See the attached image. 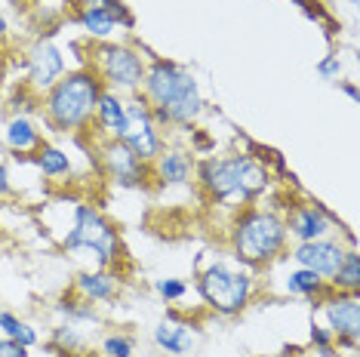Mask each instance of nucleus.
<instances>
[{
    "label": "nucleus",
    "mask_w": 360,
    "mask_h": 357,
    "mask_svg": "<svg viewBox=\"0 0 360 357\" xmlns=\"http://www.w3.org/2000/svg\"><path fill=\"white\" fill-rule=\"evenodd\" d=\"M102 80L89 68L65 71L56 84L40 96V111L44 120L59 133H80L93 124L96 105L102 96Z\"/></svg>",
    "instance_id": "7ed1b4c3"
},
{
    "label": "nucleus",
    "mask_w": 360,
    "mask_h": 357,
    "mask_svg": "<svg viewBox=\"0 0 360 357\" xmlns=\"http://www.w3.org/2000/svg\"><path fill=\"white\" fill-rule=\"evenodd\" d=\"M323 320L335 348L357 351L360 345V293H330L323 299Z\"/></svg>",
    "instance_id": "1a4fd4ad"
},
{
    "label": "nucleus",
    "mask_w": 360,
    "mask_h": 357,
    "mask_svg": "<svg viewBox=\"0 0 360 357\" xmlns=\"http://www.w3.org/2000/svg\"><path fill=\"white\" fill-rule=\"evenodd\" d=\"M75 19H77V25L84 28L93 40H111L114 31L120 28L117 15L108 13V10H102V6H77Z\"/></svg>",
    "instance_id": "6ab92c4d"
},
{
    "label": "nucleus",
    "mask_w": 360,
    "mask_h": 357,
    "mask_svg": "<svg viewBox=\"0 0 360 357\" xmlns=\"http://www.w3.org/2000/svg\"><path fill=\"white\" fill-rule=\"evenodd\" d=\"M311 345H314V351H321V357H335V339L326 327L311 323Z\"/></svg>",
    "instance_id": "c85d7f7f"
},
{
    "label": "nucleus",
    "mask_w": 360,
    "mask_h": 357,
    "mask_svg": "<svg viewBox=\"0 0 360 357\" xmlns=\"http://www.w3.org/2000/svg\"><path fill=\"white\" fill-rule=\"evenodd\" d=\"M65 74V56L53 40H34L25 53V89L34 96H44L56 80Z\"/></svg>",
    "instance_id": "9b49d317"
},
{
    "label": "nucleus",
    "mask_w": 360,
    "mask_h": 357,
    "mask_svg": "<svg viewBox=\"0 0 360 357\" xmlns=\"http://www.w3.org/2000/svg\"><path fill=\"white\" fill-rule=\"evenodd\" d=\"M96 126L105 133V139H124L129 129V117H127V99L120 93L102 89L99 105H96Z\"/></svg>",
    "instance_id": "dca6fc26"
},
{
    "label": "nucleus",
    "mask_w": 360,
    "mask_h": 357,
    "mask_svg": "<svg viewBox=\"0 0 360 357\" xmlns=\"http://www.w3.org/2000/svg\"><path fill=\"white\" fill-rule=\"evenodd\" d=\"M317 74H321L323 80L339 77V74H342V59H339V53H330L326 59H321V65H317Z\"/></svg>",
    "instance_id": "c756f323"
},
{
    "label": "nucleus",
    "mask_w": 360,
    "mask_h": 357,
    "mask_svg": "<svg viewBox=\"0 0 360 357\" xmlns=\"http://www.w3.org/2000/svg\"><path fill=\"white\" fill-rule=\"evenodd\" d=\"M102 169L117 188H145L151 178V164H145L139 154H133L127 142L105 139L102 142Z\"/></svg>",
    "instance_id": "9d476101"
},
{
    "label": "nucleus",
    "mask_w": 360,
    "mask_h": 357,
    "mask_svg": "<svg viewBox=\"0 0 360 357\" xmlns=\"http://www.w3.org/2000/svg\"><path fill=\"white\" fill-rule=\"evenodd\" d=\"M262 357H305V354H299V348H286L281 354H262Z\"/></svg>",
    "instance_id": "72a5a7b5"
},
{
    "label": "nucleus",
    "mask_w": 360,
    "mask_h": 357,
    "mask_svg": "<svg viewBox=\"0 0 360 357\" xmlns=\"http://www.w3.org/2000/svg\"><path fill=\"white\" fill-rule=\"evenodd\" d=\"M75 293L89 302H111L120 293V280L111 268H96V271H80L75 278Z\"/></svg>",
    "instance_id": "f3484780"
},
{
    "label": "nucleus",
    "mask_w": 360,
    "mask_h": 357,
    "mask_svg": "<svg viewBox=\"0 0 360 357\" xmlns=\"http://www.w3.org/2000/svg\"><path fill=\"white\" fill-rule=\"evenodd\" d=\"M212 148H216V142H212L207 133H200V129H191V154H210Z\"/></svg>",
    "instance_id": "7c9ffc66"
},
{
    "label": "nucleus",
    "mask_w": 360,
    "mask_h": 357,
    "mask_svg": "<svg viewBox=\"0 0 360 357\" xmlns=\"http://www.w3.org/2000/svg\"><path fill=\"white\" fill-rule=\"evenodd\" d=\"M53 357H99V354H93V351H80V354H53Z\"/></svg>",
    "instance_id": "e433bc0d"
},
{
    "label": "nucleus",
    "mask_w": 360,
    "mask_h": 357,
    "mask_svg": "<svg viewBox=\"0 0 360 357\" xmlns=\"http://www.w3.org/2000/svg\"><path fill=\"white\" fill-rule=\"evenodd\" d=\"M13 191V182H10V169H6L4 164H0V200L6 197V194Z\"/></svg>",
    "instance_id": "473e14b6"
},
{
    "label": "nucleus",
    "mask_w": 360,
    "mask_h": 357,
    "mask_svg": "<svg viewBox=\"0 0 360 357\" xmlns=\"http://www.w3.org/2000/svg\"><path fill=\"white\" fill-rule=\"evenodd\" d=\"M56 311H59V318H65L68 323H77V327L99 320V314H96V302H89V299L77 296V293L62 296L59 302H56Z\"/></svg>",
    "instance_id": "b1692460"
},
{
    "label": "nucleus",
    "mask_w": 360,
    "mask_h": 357,
    "mask_svg": "<svg viewBox=\"0 0 360 357\" xmlns=\"http://www.w3.org/2000/svg\"><path fill=\"white\" fill-rule=\"evenodd\" d=\"M200 191L207 194L212 204H228V200H240V204H256L262 194L271 185L268 167L256 160L252 154H228V157H203L194 167Z\"/></svg>",
    "instance_id": "f03ea898"
},
{
    "label": "nucleus",
    "mask_w": 360,
    "mask_h": 357,
    "mask_svg": "<svg viewBox=\"0 0 360 357\" xmlns=\"http://www.w3.org/2000/svg\"><path fill=\"white\" fill-rule=\"evenodd\" d=\"M31 164H34L44 176H50V178H62V176L71 173V157L62 148H56V145H46V142L40 145L34 154H31Z\"/></svg>",
    "instance_id": "5701e85b"
},
{
    "label": "nucleus",
    "mask_w": 360,
    "mask_h": 357,
    "mask_svg": "<svg viewBox=\"0 0 360 357\" xmlns=\"http://www.w3.org/2000/svg\"><path fill=\"white\" fill-rule=\"evenodd\" d=\"M4 71H6V56H4V50H0V77H4Z\"/></svg>",
    "instance_id": "4c0bfd02"
},
{
    "label": "nucleus",
    "mask_w": 360,
    "mask_h": 357,
    "mask_svg": "<svg viewBox=\"0 0 360 357\" xmlns=\"http://www.w3.org/2000/svg\"><path fill=\"white\" fill-rule=\"evenodd\" d=\"M286 293L290 296H302V299H323L333 293L330 283L323 278H317L314 271H308V268H296V271H290V278H286Z\"/></svg>",
    "instance_id": "aec40b11"
},
{
    "label": "nucleus",
    "mask_w": 360,
    "mask_h": 357,
    "mask_svg": "<svg viewBox=\"0 0 360 357\" xmlns=\"http://www.w3.org/2000/svg\"><path fill=\"white\" fill-rule=\"evenodd\" d=\"M62 247L68 253L86 249V253L96 256V265L99 268H111L120 259V234L102 216V209H96L93 204H77L71 228L62 238Z\"/></svg>",
    "instance_id": "0eeeda50"
},
{
    "label": "nucleus",
    "mask_w": 360,
    "mask_h": 357,
    "mask_svg": "<svg viewBox=\"0 0 360 357\" xmlns=\"http://www.w3.org/2000/svg\"><path fill=\"white\" fill-rule=\"evenodd\" d=\"M330 290L333 293H360V253H357V247H348L339 271L330 278Z\"/></svg>",
    "instance_id": "4be33fe9"
},
{
    "label": "nucleus",
    "mask_w": 360,
    "mask_h": 357,
    "mask_svg": "<svg viewBox=\"0 0 360 357\" xmlns=\"http://www.w3.org/2000/svg\"><path fill=\"white\" fill-rule=\"evenodd\" d=\"M89 71L102 80L105 89L120 96H136L145 84L148 62L142 53L129 44H114V40H96L89 46Z\"/></svg>",
    "instance_id": "423d86ee"
},
{
    "label": "nucleus",
    "mask_w": 360,
    "mask_h": 357,
    "mask_svg": "<svg viewBox=\"0 0 360 357\" xmlns=\"http://www.w3.org/2000/svg\"><path fill=\"white\" fill-rule=\"evenodd\" d=\"M283 222H286V234H292L299 243L330 238V231H333V216L326 213L323 204H317V200H299V204H290Z\"/></svg>",
    "instance_id": "f8f14e48"
},
{
    "label": "nucleus",
    "mask_w": 360,
    "mask_h": 357,
    "mask_svg": "<svg viewBox=\"0 0 360 357\" xmlns=\"http://www.w3.org/2000/svg\"><path fill=\"white\" fill-rule=\"evenodd\" d=\"M0 357H28V348H22L19 342H13V339L0 336Z\"/></svg>",
    "instance_id": "2f4dec72"
},
{
    "label": "nucleus",
    "mask_w": 360,
    "mask_h": 357,
    "mask_svg": "<svg viewBox=\"0 0 360 357\" xmlns=\"http://www.w3.org/2000/svg\"><path fill=\"white\" fill-rule=\"evenodd\" d=\"M286 222L281 213L262 207H243L234 216L228 243H231V256L243 268H265L277 262L286 253Z\"/></svg>",
    "instance_id": "20e7f679"
},
{
    "label": "nucleus",
    "mask_w": 360,
    "mask_h": 357,
    "mask_svg": "<svg viewBox=\"0 0 360 357\" xmlns=\"http://www.w3.org/2000/svg\"><path fill=\"white\" fill-rule=\"evenodd\" d=\"M46 351L50 354H80V351H89V348H86V336L80 332L77 323L65 320V323H59V327H53Z\"/></svg>",
    "instance_id": "412c9836"
},
{
    "label": "nucleus",
    "mask_w": 360,
    "mask_h": 357,
    "mask_svg": "<svg viewBox=\"0 0 360 357\" xmlns=\"http://www.w3.org/2000/svg\"><path fill=\"white\" fill-rule=\"evenodd\" d=\"M348 247H342L339 240L333 238H321V240H305L299 243L296 249H292V259H296L299 268H308V271H314L317 278H323L330 283V278L335 271H339L342 259H345Z\"/></svg>",
    "instance_id": "ddd939ff"
},
{
    "label": "nucleus",
    "mask_w": 360,
    "mask_h": 357,
    "mask_svg": "<svg viewBox=\"0 0 360 357\" xmlns=\"http://www.w3.org/2000/svg\"><path fill=\"white\" fill-rule=\"evenodd\" d=\"M136 351V339L129 332H108L99 345L102 357H133Z\"/></svg>",
    "instance_id": "a878e982"
},
{
    "label": "nucleus",
    "mask_w": 360,
    "mask_h": 357,
    "mask_svg": "<svg viewBox=\"0 0 360 357\" xmlns=\"http://www.w3.org/2000/svg\"><path fill=\"white\" fill-rule=\"evenodd\" d=\"M0 332H4L6 339H13V342H19L22 348H34L40 342L37 330L22 318H15L13 311H0Z\"/></svg>",
    "instance_id": "393cba45"
},
{
    "label": "nucleus",
    "mask_w": 360,
    "mask_h": 357,
    "mask_svg": "<svg viewBox=\"0 0 360 357\" xmlns=\"http://www.w3.org/2000/svg\"><path fill=\"white\" fill-rule=\"evenodd\" d=\"M194 157L185 148H163L158 154V160L151 164V176L158 178L163 188H173V185H188L194 176Z\"/></svg>",
    "instance_id": "2eb2a0df"
},
{
    "label": "nucleus",
    "mask_w": 360,
    "mask_h": 357,
    "mask_svg": "<svg viewBox=\"0 0 360 357\" xmlns=\"http://www.w3.org/2000/svg\"><path fill=\"white\" fill-rule=\"evenodd\" d=\"M4 142L15 154H34L44 145V133L28 115H13L4 126Z\"/></svg>",
    "instance_id": "a211bd4d"
},
{
    "label": "nucleus",
    "mask_w": 360,
    "mask_h": 357,
    "mask_svg": "<svg viewBox=\"0 0 360 357\" xmlns=\"http://www.w3.org/2000/svg\"><path fill=\"white\" fill-rule=\"evenodd\" d=\"M335 357H360L357 351H345V354H335Z\"/></svg>",
    "instance_id": "58836bf2"
},
{
    "label": "nucleus",
    "mask_w": 360,
    "mask_h": 357,
    "mask_svg": "<svg viewBox=\"0 0 360 357\" xmlns=\"http://www.w3.org/2000/svg\"><path fill=\"white\" fill-rule=\"evenodd\" d=\"M6 34H10V25H6V19H4V15H0V40H4Z\"/></svg>",
    "instance_id": "c9c22d12"
},
{
    "label": "nucleus",
    "mask_w": 360,
    "mask_h": 357,
    "mask_svg": "<svg viewBox=\"0 0 360 357\" xmlns=\"http://www.w3.org/2000/svg\"><path fill=\"white\" fill-rule=\"evenodd\" d=\"M142 99L148 102L151 117L160 129L167 126H194L203 115V96L194 74L188 68L167 59L148 62L142 84Z\"/></svg>",
    "instance_id": "f257e3e1"
},
{
    "label": "nucleus",
    "mask_w": 360,
    "mask_h": 357,
    "mask_svg": "<svg viewBox=\"0 0 360 357\" xmlns=\"http://www.w3.org/2000/svg\"><path fill=\"white\" fill-rule=\"evenodd\" d=\"M77 6H102V10H108L117 15V22H120V28H136V19H133V13L127 10L120 0H77Z\"/></svg>",
    "instance_id": "cd10ccee"
},
{
    "label": "nucleus",
    "mask_w": 360,
    "mask_h": 357,
    "mask_svg": "<svg viewBox=\"0 0 360 357\" xmlns=\"http://www.w3.org/2000/svg\"><path fill=\"white\" fill-rule=\"evenodd\" d=\"M342 93H345L348 99H354V102H357V86H354V84H342Z\"/></svg>",
    "instance_id": "f704fd0d"
},
{
    "label": "nucleus",
    "mask_w": 360,
    "mask_h": 357,
    "mask_svg": "<svg viewBox=\"0 0 360 357\" xmlns=\"http://www.w3.org/2000/svg\"><path fill=\"white\" fill-rule=\"evenodd\" d=\"M151 339L167 357H185V354L194 351V345H198V327H194L191 320H182V318H167L154 327Z\"/></svg>",
    "instance_id": "4468645a"
},
{
    "label": "nucleus",
    "mask_w": 360,
    "mask_h": 357,
    "mask_svg": "<svg viewBox=\"0 0 360 357\" xmlns=\"http://www.w3.org/2000/svg\"><path fill=\"white\" fill-rule=\"evenodd\" d=\"M198 293L210 311L222 314V318H237L252 302L256 278L243 265L234 268L225 262H212L198 274Z\"/></svg>",
    "instance_id": "39448f33"
},
{
    "label": "nucleus",
    "mask_w": 360,
    "mask_h": 357,
    "mask_svg": "<svg viewBox=\"0 0 360 357\" xmlns=\"http://www.w3.org/2000/svg\"><path fill=\"white\" fill-rule=\"evenodd\" d=\"M127 117H129V129L120 142H127L129 148H133V154H139L145 164H154L158 154L167 148V145H163V129L154 124L151 108H148V102L142 99V93L127 99Z\"/></svg>",
    "instance_id": "6e6552de"
},
{
    "label": "nucleus",
    "mask_w": 360,
    "mask_h": 357,
    "mask_svg": "<svg viewBox=\"0 0 360 357\" xmlns=\"http://www.w3.org/2000/svg\"><path fill=\"white\" fill-rule=\"evenodd\" d=\"M154 293H158L163 302H182L188 296V283L182 278H158L154 280Z\"/></svg>",
    "instance_id": "bb28decb"
}]
</instances>
